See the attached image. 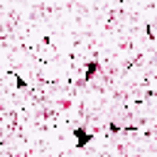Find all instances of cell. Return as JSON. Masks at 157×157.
Instances as JSON below:
<instances>
[{
	"mask_svg": "<svg viewBox=\"0 0 157 157\" xmlns=\"http://www.w3.org/2000/svg\"><path fill=\"white\" fill-rule=\"evenodd\" d=\"M74 135H76V145H78V147H86V145L91 142V132H88V130H83V128H76V130H74Z\"/></svg>",
	"mask_w": 157,
	"mask_h": 157,
	"instance_id": "cell-1",
	"label": "cell"
}]
</instances>
